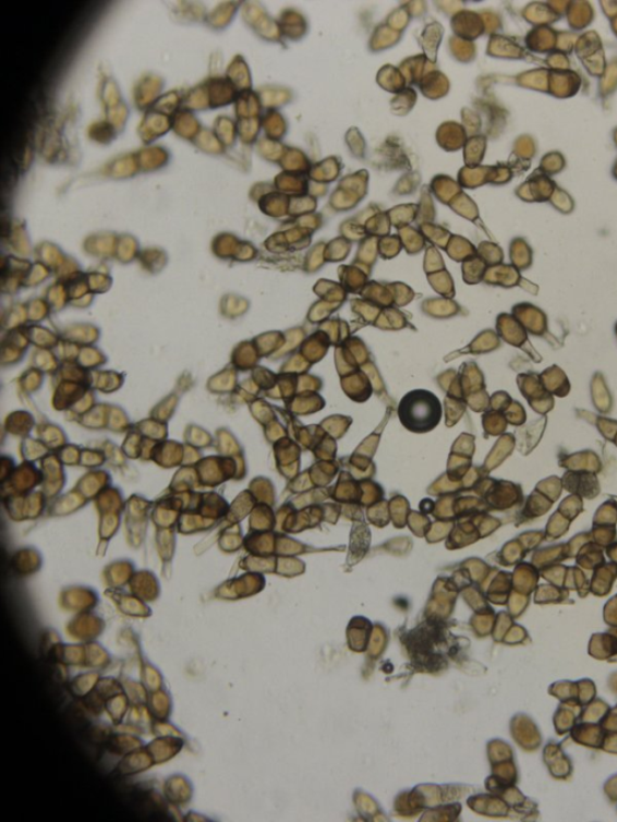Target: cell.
<instances>
[{"instance_id":"cell-1","label":"cell","mask_w":617,"mask_h":822,"mask_svg":"<svg viewBox=\"0 0 617 822\" xmlns=\"http://www.w3.org/2000/svg\"><path fill=\"white\" fill-rule=\"evenodd\" d=\"M439 398L426 390L411 391L399 404L398 414L406 428L426 433L437 427L441 419Z\"/></svg>"}]
</instances>
